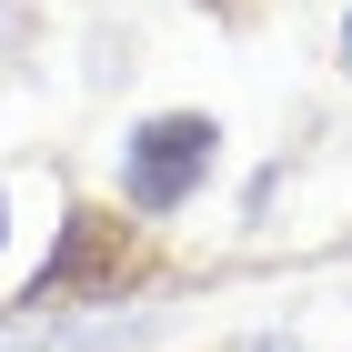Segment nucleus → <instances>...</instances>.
Wrapping results in <instances>:
<instances>
[{"instance_id": "f257e3e1", "label": "nucleus", "mask_w": 352, "mask_h": 352, "mask_svg": "<svg viewBox=\"0 0 352 352\" xmlns=\"http://www.w3.org/2000/svg\"><path fill=\"white\" fill-rule=\"evenodd\" d=\"M212 121L201 111H162V121H141L131 141H121V191H131V212H182L191 191H201V171H212Z\"/></svg>"}, {"instance_id": "f03ea898", "label": "nucleus", "mask_w": 352, "mask_h": 352, "mask_svg": "<svg viewBox=\"0 0 352 352\" xmlns=\"http://www.w3.org/2000/svg\"><path fill=\"white\" fill-rule=\"evenodd\" d=\"M141 282V242H131V221H111V212H71L60 221V252L41 262V282H30V302L51 312V302H121Z\"/></svg>"}, {"instance_id": "7ed1b4c3", "label": "nucleus", "mask_w": 352, "mask_h": 352, "mask_svg": "<svg viewBox=\"0 0 352 352\" xmlns=\"http://www.w3.org/2000/svg\"><path fill=\"white\" fill-rule=\"evenodd\" d=\"M21 21H30V0H0V51L21 41Z\"/></svg>"}, {"instance_id": "20e7f679", "label": "nucleus", "mask_w": 352, "mask_h": 352, "mask_svg": "<svg viewBox=\"0 0 352 352\" xmlns=\"http://www.w3.org/2000/svg\"><path fill=\"white\" fill-rule=\"evenodd\" d=\"M242 352H302V342H282V332H262V342H242Z\"/></svg>"}, {"instance_id": "39448f33", "label": "nucleus", "mask_w": 352, "mask_h": 352, "mask_svg": "<svg viewBox=\"0 0 352 352\" xmlns=\"http://www.w3.org/2000/svg\"><path fill=\"white\" fill-rule=\"evenodd\" d=\"M342 71H352V21H342Z\"/></svg>"}, {"instance_id": "423d86ee", "label": "nucleus", "mask_w": 352, "mask_h": 352, "mask_svg": "<svg viewBox=\"0 0 352 352\" xmlns=\"http://www.w3.org/2000/svg\"><path fill=\"white\" fill-rule=\"evenodd\" d=\"M0 242H10V201H0Z\"/></svg>"}]
</instances>
